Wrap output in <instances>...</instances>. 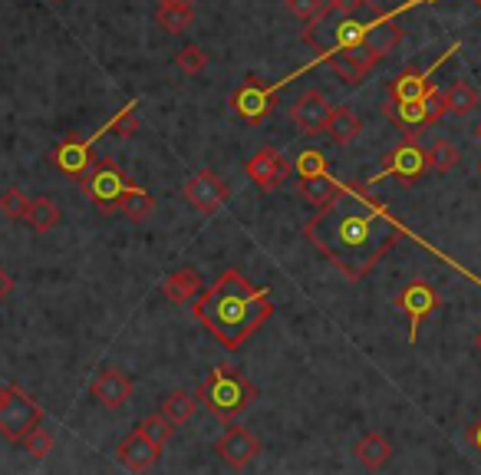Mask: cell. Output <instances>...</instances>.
<instances>
[{"label": "cell", "mask_w": 481, "mask_h": 475, "mask_svg": "<svg viewBox=\"0 0 481 475\" xmlns=\"http://www.w3.org/2000/svg\"><path fill=\"white\" fill-rule=\"evenodd\" d=\"M303 234L340 274L363 281L403 238V225L366 191V181H350L330 205L317 208Z\"/></svg>", "instance_id": "1"}, {"label": "cell", "mask_w": 481, "mask_h": 475, "mask_svg": "<svg viewBox=\"0 0 481 475\" xmlns=\"http://www.w3.org/2000/svg\"><path fill=\"white\" fill-rule=\"evenodd\" d=\"M191 311L218 344L228 350H240L264 327V320H271L274 301L267 287H254L240 271L231 268L195 297Z\"/></svg>", "instance_id": "2"}, {"label": "cell", "mask_w": 481, "mask_h": 475, "mask_svg": "<svg viewBox=\"0 0 481 475\" xmlns=\"http://www.w3.org/2000/svg\"><path fill=\"white\" fill-rule=\"evenodd\" d=\"M198 399H201L218 419L231 423L234 416H240L254 399H258V387H254L238 367L221 363V367H215V370L201 380V387H198Z\"/></svg>", "instance_id": "3"}, {"label": "cell", "mask_w": 481, "mask_h": 475, "mask_svg": "<svg viewBox=\"0 0 481 475\" xmlns=\"http://www.w3.org/2000/svg\"><path fill=\"white\" fill-rule=\"evenodd\" d=\"M425 169H429V152L419 146V139L415 136H405L393 152L383 156V165H379L376 172L363 181H366V189L383 179H399L403 185H415V181L425 175Z\"/></svg>", "instance_id": "4"}, {"label": "cell", "mask_w": 481, "mask_h": 475, "mask_svg": "<svg viewBox=\"0 0 481 475\" xmlns=\"http://www.w3.org/2000/svg\"><path fill=\"white\" fill-rule=\"evenodd\" d=\"M395 307H399L403 317L409 320V344H415V340H419L422 320H429L432 314L442 307V294H438L429 281H409V284L395 294Z\"/></svg>", "instance_id": "5"}, {"label": "cell", "mask_w": 481, "mask_h": 475, "mask_svg": "<svg viewBox=\"0 0 481 475\" xmlns=\"http://www.w3.org/2000/svg\"><path fill=\"white\" fill-rule=\"evenodd\" d=\"M231 109H234V116L244 119L248 126H261V122L277 109V89L267 87L264 79L248 77L238 89H234Z\"/></svg>", "instance_id": "6"}, {"label": "cell", "mask_w": 481, "mask_h": 475, "mask_svg": "<svg viewBox=\"0 0 481 475\" xmlns=\"http://www.w3.org/2000/svg\"><path fill=\"white\" fill-rule=\"evenodd\" d=\"M79 181H83V191H87L89 199L99 205V212H106V215H112V212L119 208L122 195L132 189V181L126 179L112 162H99L93 172L83 175Z\"/></svg>", "instance_id": "7"}, {"label": "cell", "mask_w": 481, "mask_h": 475, "mask_svg": "<svg viewBox=\"0 0 481 475\" xmlns=\"http://www.w3.org/2000/svg\"><path fill=\"white\" fill-rule=\"evenodd\" d=\"M399 14H403V10H393V14H386V17H376L373 20V30L366 34V40H363L360 50H350V53H356V60H360L366 69H373L376 63L386 60L389 53L395 50V44L403 40L405 30L395 24Z\"/></svg>", "instance_id": "8"}, {"label": "cell", "mask_w": 481, "mask_h": 475, "mask_svg": "<svg viewBox=\"0 0 481 475\" xmlns=\"http://www.w3.org/2000/svg\"><path fill=\"white\" fill-rule=\"evenodd\" d=\"M40 423H44V409L36 407L26 393L10 389V399L4 403V409H0V432H4L10 442H24L26 432Z\"/></svg>", "instance_id": "9"}, {"label": "cell", "mask_w": 481, "mask_h": 475, "mask_svg": "<svg viewBox=\"0 0 481 475\" xmlns=\"http://www.w3.org/2000/svg\"><path fill=\"white\" fill-rule=\"evenodd\" d=\"M291 169H293V162H287L284 152L274 146H264L261 152H254V156L248 159V165H244L248 179L264 191L281 189V185L287 181V175H291Z\"/></svg>", "instance_id": "10"}, {"label": "cell", "mask_w": 481, "mask_h": 475, "mask_svg": "<svg viewBox=\"0 0 481 475\" xmlns=\"http://www.w3.org/2000/svg\"><path fill=\"white\" fill-rule=\"evenodd\" d=\"M458 53V44L455 46H448V53L445 57H438L435 63H432L429 69H419V67H409V69H403L399 77L389 83V99H395V103H415V99H425V96L432 93V73H435L442 63L448 60V57H455Z\"/></svg>", "instance_id": "11"}, {"label": "cell", "mask_w": 481, "mask_h": 475, "mask_svg": "<svg viewBox=\"0 0 481 475\" xmlns=\"http://www.w3.org/2000/svg\"><path fill=\"white\" fill-rule=\"evenodd\" d=\"M185 199H189V205L198 208L201 215H215L218 208L228 201V185H224V179H218L211 169H205V172L191 175V179L185 181Z\"/></svg>", "instance_id": "12"}, {"label": "cell", "mask_w": 481, "mask_h": 475, "mask_svg": "<svg viewBox=\"0 0 481 475\" xmlns=\"http://www.w3.org/2000/svg\"><path fill=\"white\" fill-rule=\"evenodd\" d=\"M330 113H333V106L327 103V96L320 93V89H307V93L291 106V119L303 136H320V132H327Z\"/></svg>", "instance_id": "13"}, {"label": "cell", "mask_w": 481, "mask_h": 475, "mask_svg": "<svg viewBox=\"0 0 481 475\" xmlns=\"http://www.w3.org/2000/svg\"><path fill=\"white\" fill-rule=\"evenodd\" d=\"M215 452L231 469H244L261 456V439L254 436V432L240 429V426H231V429L215 442Z\"/></svg>", "instance_id": "14"}, {"label": "cell", "mask_w": 481, "mask_h": 475, "mask_svg": "<svg viewBox=\"0 0 481 475\" xmlns=\"http://www.w3.org/2000/svg\"><path fill=\"white\" fill-rule=\"evenodd\" d=\"M159 452H162V446H155L146 432L136 429V432H129V436L119 442L116 459H119L126 469H132V472H148V469L159 462Z\"/></svg>", "instance_id": "15"}, {"label": "cell", "mask_w": 481, "mask_h": 475, "mask_svg": "<svg viewBox=\"0 0 481 475\" xmlns=\"http://www.w3.org/2000/svg\"><path fill=\"white\" fill-rule=\"evenodd\" d=\"M129 397H132V380L122 370H116V367L103 370L93 380V399L99 403V407L119 409V407L129 403Z\"/></svg>", "instance_id": "16"}, {"label": "cell", "mask_w": 481, "mask_h": 475, "mask_svg": "<svg viewBox=\"0 0 481 475\" xmlns=\"http://www.w3.org/2000/svg\"><path fill=\"white\" fill-rule=\"evenodd\" d=\"M53 162L69 179H83L89 172V165H93V159H89V142H83L77 136L63 139L60 146L53 149Z\"/></svg>", "instance_id": "17"}, {"label": "cell", "mask_w": 481, "mask_h": 475, "mask_svg": "<svg viewBox=\"0 0 481 475\" xmlns=\"http://www.w3.org/2000/svg\"><path fill=\"white\" fill-rule=\"evenodd\" d=\"M383 113H386V119L393 122L395 129H403L405 136H419V132L429 126L425 99H415V103H395V99H386Z\"/></svg>", "instance_id": "18"}, {"label": "cell", "mask_w": 481, "mask_h": 475, "mask_svg": "<svg viewBox=\"0 0 481 475\" xmlns=\"http://www.w3.org/2000/svg\"><path fill=\"white\" fill-rule=\"evenodd\" d=\"M353 456H356V462H360L363 469L379 472V469L393 459V442H389V436H383V432H366V436L353 446Z\"/></svg>", "instance_id": "19"}, {"label": "cell", "mask_w": 481, "mask_h": 475, "mask_svg": "<svg viewBox=\"0 0 481 475\" xmlns=\"http://www.w3.org/2000/svg\"><path fill=\"white\" fill-rule=\"evenodd\" d=\"M162 291L172 304H195V297L201 294V277L195 268H179L175 274L165 277Z\"/></svg>", "instance_id": "20"}, {"label": "cell", "mask_w": 481, "mask_h": 475, "mask_svg": "<svg viewBox=\"0 0 481 475\" xmlns=\"http://www.w3.org/2000/svg\"><path fill=\"white\" fill-rule=\"evenodd\" d=\"M360 132H363L360 116L353 113L350 106H333V113H330V122H327L330 142H336V146H350Z\"/></svg>", "instance_id": "21"}, {"label": "cell", "mask_w": 481, "mask_h": 475, "mask_svg": "<svg viewBox=\"0 0 481 475\" xmlns=\"http://www.w3.org/2000/svg\"><path fill=\"white\" fill-rule=\"evenodd\" d=\"M340 189H343V181L330 179V172L323 175H310V179H301V195L310 201L313 208H323L330 205V201L340 195Z\"/></svg>", "instance_id": "22"}, {"label": "cell", "mask_w": 481, "mask_h": 475, "mask_svg": "<svg viewBox=\"0 0 481 475\" xmlns=\"http://www.w3.org/2000/svg\"><path fill=\"white\" fill-rule=\"evenodd\" d=\"M155 195H148L146 189H138V185H132L126 195L119 199V208H116V215H126L129 222H146V218L155 215Z\"/></svg>", "instance_id": "23"}, {"label": "cell", "mask_w": 481, "mask_h": 475, "mask_svg": "<svg viewBox=\"0 0 481 475\" xmlns=\"http://www.w3.org/2000/svg\"><path fill=\"white\" fill-rule=\"evenodd\" d=\"M198 393H185V389H175V393H169V397L162 399V413L172 419L175 426H185L191 423V416H195L198 409Z\"/></svg>", "instance_id": "24"}, {"label": "cell", "mask_w": 481, "mask_h": 475, "mask_svg": "<svg viewBox=\"0 0 481 475\" xmlns=\"http://www.w3.org/2000/svg\"><path fill=\"white\" fill-rule=\"evenodd\" d=\"M448 93V109L455 116H468V113H475L478 109V103H481V96H478V89L468 83L465 77H458V79H452V87L445 89Z\"/></svg>", "instance_id": "25"}, {"label": "cell", "mask_w": 481, "mask_h": 475, "mask_svg": "<svg viewBox=\"0 0 481 475\" xmlns=\"http://www.w3.org/2000/svg\"><path fill=\"white\" fill-rule=\"evenodd\" d=\"M26 222H30V228L40 234L53 232V228L60 225V205L53 199H34L30 201V212H26Z\"/></svg>", "instance_id": "26"}, {"label": "cell", "mask_w": 481, "mask_h": 475, "mask_svg": "<svg viewBox=\"0 0 481 475\" xmlns=\"http://www.w3.org/2000/svg\"><path fill=\"white\" fill-rule=\"evenodd\" d=\"M155 24L162 26L165 34H185V30L195 24V10H191V7H169V4H159V10H155Z\"/></svg>", "instance_id": "27"}, {"label": "cell", "mask_w": 481, "mask_h": 475, "mask_svg": "<svg viewBox=\"0 0 481 475\" xmlns=\"http://www.w3.org/2000/svg\"><path fill=\"white\" fill-rule=\"evenodd\" d=\"M327 63L336 69V77L343 79V83H350V87H360L363 79H366V73H370V69H366L360 60H356V53H350V50H343V53H330Z\"/></svg>", "instance_id": "28"}, {"label": "cell", "mask_w": 481, "mask_h": 475, "mask_svg": "<svg viewBox=\"0 0 481 475\" xmlns=\"http://www.w3.org/2000/svg\"><path fill=\"white\" fill-rule=\"evenodd\" d=\"M458 159H462V152H458L448 139H435L429 149V169H435V172H452L458 165Z\"/></svg>", "instance_id": "29"}, {"label": "cell", "mask_w": 481, "mask_h": 475, "mask_svg": "<svg viewBox=\"0 0 481 475\" xmlns=\"http://www.w3.org/2000/svg\"><path fill=\"white\" fill-rule=\"evenodd\" d=\"M175 67L185 73V77H198L201 69L208 67V53L205 46H198V44H189V46H181L179 53H175Z\"/></svg>", "instance_id": "30"}, {"label": "cell", "mask_w": 481, "mask_h": 475, "mask_svg": "<svg viewBox=\"0 0 481 475\" xmlns=\"http://www.w3.org/2000/svg\"><path fill=\"white\" fill-rule=\"evenodd\" d=\"M30 201L34 199H26L24 189H7L0 195V215L7 218V222H20V218H26V212H30Z\"/></svg>", "instance_id": "31"}, {"label": "cell", "mask_w": 481, "mask_h": 475, "mask_svg": "<svg viewBox=\"0 0 481 475\" xmlns=\"http://www.w3.org/2000/svg\"><path fill=\"white\" fill-rule=\"evenodd\" d=\"M138 429L146 432V436L155 442V446H165V442L172 439L175 423H172V419H169L165 413H155V416H146V419L138 423Z\"/></svg>", "instance_id": "32"}, {"label": "cell", "mask_w": 481, "mask_h": 475, "mask_svg": "<svg viewBox=\"0 0 481 475\" xmlns=\"http://www.w3.org/2000/svg\"><path fill=\"white\" fill-rule=\"evenodd\" d=\"M24 449L30 452L34 459H46L53 452V432L46 429L44 423L34 426V429L26 432V439H24Z\"/></svg>", "instance_id": "33"}, {"label": "cell", "mask_w": 481, "mask_h": 475, "mask_svg": "<svg viewBox=\"0 0 481 475\" xmlns=\"http://www.w3.org/2000/svg\"><path fill=\"white\" fill-rule=\"evenodd\" d=\"M293 169H297V175H301V179L330 172V169H327V156H323L320 149H303L301 156H297V162H293Z\"/></svg>", "instance_id": "34"}, {"label": "cell", "mask_w": 481, "mask_h": 475, "mask_svg": "<svg viewBox=\"0 0 481 475\" xmlns=\"http://www.w3.org/2000/svg\"><path fill=\"white\" fill-rule=\"evenodd\" d=\"M284 7L291 10L293 17L297 20H317L320 14H327L330 7V0H284Z\"/></svg>", "instance_id": "35"}, {"label": "cell", "mask_w": 481, "mask_h": 475, "mask_svg": "<svg viewBox=\"0 0 481 475\" xmlns=\"http://www.w3.org/2000/svg\"><path fill=\"white\" fill-rule=\"evenodd\" d=\"M109 132L112 136H136L138 132V119H136V103H129L126 109H119V116L109 122Z\"/></svg>", "instance_id": "36"}, {"label": "cell", "mask_w": 481, "mask_h": 475, "mask_svg": "<svg viewBox=\"0 0 481 475\" xmlns=\"http://www.w3.org/2000/svg\"><path fill=\"white\" fill-rule=\"evenodd\" d=\"M448 113H452V109H448V93L445 89L432 87V93L425 96V116H429V126H435L438 119H445Z\"/></svg>", "instance_id": "37"}, {"label": "cell", "mask_w": 481, "mask_h": 475, "mask_svg": "<svg viewBox=\"0 0 481 475\" xmlns=\"http://www.w3.org/2000/svg\"><path fill=\"white\" fill-rule=\"evenodd\" d=\"M363 7H370V0H330V14L333 17H356Z\"/></svg>", "instance_id": "38"}, {"label": "cell", "mask_w": 481, "mask_h": 475, "mask_svg": "<svg viewBox=\"0 0 481 475\" xmlns=\"http://www.w3.org/2000/svg\"><path fill=\"white\" fill-rule=\"evenodd\" d=\"M465 439H468V446H472L475 452H481V419H475V423L468 426V432H465Z\"/></svg>", "instance_id": "39"}, {"label": "cell", "mask_w": 481, "mask_h": 475, "mask_svg": "<svg viewBox=\"0 0 481 475\" xmlns=\"http://www.w3.org/2000/svg\"><path fill=\"white\" fill-rule=\"evenodd\" d=\"M10 291H14V281H10V277H7V271L0 268V304L7 301V297H10Z\"/></svg>", "instance_id": "40"}, {"label": "cell", "mask_w": 481, "mask_h": 475, "mask_svg": "<svg viewBox=\"0 0 481 475\" xmlns=\"http://www.w3.org/2000/svg\"><path fill=\"white\" fill-rule=\"evenodd\" d=\"M159 4H169V7H191L195 0H159Z\"/></svg>", "instance_id": "41"}, {"label": "cell", "mask_w": 481, "mask_h": 475, "mask_svg": "<svg viewBox=\"0 0 481 475\" xmlns=\"http://www.w3.org/2000/svg\"><path fill=\"white\" fill-rule=\"evenodd\" d=\"M10 389H14V387H0V409H4V403L10 399Z\"/></svg>", "instance_id": "42"}, {"label": "cell", "mask_w": 481, "mask_h": 475, "mask_svg": "<svg viewBox=\"0 0 481 475\" xmlns=\"http://www.w3.org/2000/svg\"><path fill=\"white\" fill-rule=\"evenodd\" d=\"M475 346H478V354H481V330H478V337H475Z\"/></svg>", "instance_id": "43"}, {"label": "cell", "mask_w": 481, "mask_h": 475, "mask_svg": "<svg viewBox=\"0 0 481 475\" xmlns=\"http://www.w3.org/2000/svg\"><path fill=\"white\" fill-rule=\"evenodd\" d=\"M415 4H425V0H409V7H415ZM478 4H481V0H478Z\"/></svg>", "instance_id": "44"}, {"label": "cell", "mask_w": 481, "mask_h": 475, "mask_svg": "<svg viewBox=\"0 0 481 475\" xmlns=\"http://www.w3.org/2000/svg\"><path fill=\"white\" fill-rule=\"evenodd\" d=\"M475 136H478V139H481V122H478V129H475Z\"/></svg>", "instance_id": "45"}, {"label": "cell", "mask_w": 481, "mask_h": 475, "mask_svg": "<svg viewBox=\"0 0 481 475\" xmlns=\"http://www.w3.org/2000/svg\"><path fill=\"white\" fill-rule=\"evenodd\" d=\"M53 4H60V0H53Z\"/></svg>", "instance_id": "46"}, {"label": "cell", "mask_w": 481, "mask_h": 475, "mask_svg": "<svg viewBox=\"0 0 481 475\" xmlns=\"http://www.w3.org/2000/svg\"><path fill=\"white\" fill-rule=\"evenodd\" d=\"M478 172H481V165H478Z\"/></svg>", "instance_id": "47"}]
</instances>
